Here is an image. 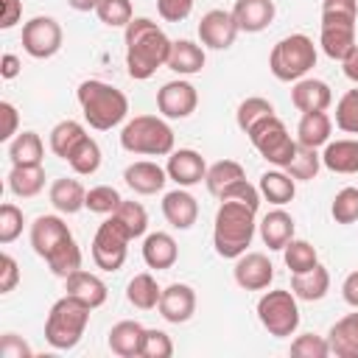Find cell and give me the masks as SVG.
Here are the masks:
<instances>
[{
    "label": "cell",
    "instance_id": "obj_1",
    "mask_svg": "<svg viewBox=\"0 0 358 358\" xmlns=\"http://www.w3.org/2000/svg\"><path fill=\"white\" fill-rule=\"evenodd\" d=\"M123 36H126V70L134 81H145L159 67L168 64V53L173 42L154 20L134 17L123 28Z\"/></svg>",
    "mask_w": 358,
    "mask_h": 358
},
{
    "label": "cell",
    "instance_id": "obj_2",
    "mask_svg": "<svg viewBox=\"0 0 358 358\" xmlns=\"http://www.w3.org/2000/svg\"><path fill=\"white\" fill-rule=\"evenodd\" d=\"M257 229V207L238 201V199H221L213 221V246L218 257L235 260L241 257L255 238Z\"/></svg>",
    "mask_w": 358,
    "mask_h": 358
},
{
    "label": "cell",
    "instance_id": "obj_3",
    "mask_svg": "<svg viewBox=\"0 0 358 358\" xmlns=\"http://www.w3.org/2000/svg\"><path fill=\"white\" fill-rule=\"evenodd\" d=\"M76 101L84 112V120L98 131H109V129L120 126L129 115V98L123 95V90H117L101 78L81 81L76 90Z\"/></svg>",
    "mask_w": 358,
    "mask_h": 358
},
{
    "label": "cell",
    "instance_id": "obj_4",
    "mask_svg": "<svg viewBox=\"0 0 358 358\" xmlns=\"http://www.w3.org/2000/svg\"><path fill=\"white\" fill-rule=\"evenodd\" d=\"M90 310H92L90 305H84L70 294L56 299L45 319V341L53 350H73L84 338V330L90 324Z\"/></svg>",
    "mask_w": 358,
    "mask_h": 358
},
{
    "label": "cell",
    "instance_id": "obj_5",
    "mask_svg": "<svg viewBox=\"0 0 358 358\" xmlns=\"http://www.w3.org/2000/svg\"><path fill=\"white\" fill-rule=\"evenodd\" d=\"M120 145L137 157H168L173 151V129L159 115H134L120 131Z\"/></svg>",
    "mask_w": 358,
    "mask_h": 358
},
{
    "label": "cell",
    "instance_id": "obj_6",
    "mask_svg": "<svg viewBox=\"0 0 358 358\" xmlns=\"http://www.w3.org/2000/svg\"><path fill=\"white\" fill-rule=\"evenodd\" d=\"M316 67V45L305 34L282 36L268 53V70L277 81H299Z\"/></svg>",
    "mask_w": 358,
    "mask_h": 358
},
{
    "label": "cell",
    "instance_id": "obj_7",
    "mask_svg": "<svg viewBox=\"0 0 358 358\" xmlns=\"http://www.w3.org/2000/svg\"><path fill=\"white\" fill-rule=\"evenodd\" d=\"M257 319L274 338H288L299 327V299L291 288L266 291L257 299Z\"/></svg>",
    "mask_w": 358,
    "mask_h": 358
},
{
    "label": "cell",
    "instance_id": "obj_8",
    "mask_svg": "<svg viewBox=\"0 0 358 358\" xmlns=\"http://www.w3.org/2000/svg\"><path fill=\"white\" fill-rule=\"evenodd\" d=\"M246 137L252 140L255 151H257L268 165H274V168H285V165L294 159L296 148H299V143L288 134L285 123H282L277 115L260 120Z\"/></svg>",
    "mask_w": 358,
    "mask_h": 358
},
{
    "label": "cell",
    "instance_id": "obj_9",
    "mask_svg": "<svg viewBox=\"0 0 358 358\" xmlns=\"http://www.w3.org/2000/svg\"><path fill=\"white\" fill-rule=\"evenodd\" d=\"M129 243H131V235L123 229V224L115 215H109L95 229V238H92L95 266L103 268V271H120L123 263H126V255H129Z\"/></svg>",
    "mask_w": 358,
    "mask_h": 358
},
{
    "label": "cell",
    "instance_id": "obj_10",
    "mask_svg": "<svg viewBox=\"0 0 358 358\" xmlns=\"http://www.w3.org/2000/svg\"><path fill=\"white\" fill-rule=\"evenodd\" d=\"M62 42H64V34H62V25L53 20V17H31L25 25H22V50L31 56V59H50L62 50Z\"/></svg>",
    "mask_w": 358,
    "mask_h": 358
},
{
    "label": "cell",
    "instance_id": "obj_11",
    "mask_svg": "<svg viewBox=\"0 0 358 358\" xmlns=\"http://www.w3.org/2000/svg\"><path fill=\"white\" fill-rule=\"evenodd\" d=\"M196 106H199V92L185 78L168 81L157 90V109L168 120H185L196 112Z\"/></svg>",
    "mask_w": 358,
    "mask_h": 358
},
{
    "label": "cell",
    "instance_id": "obj_12",
    "mask_svg": "<svg viewBox=\"0 0 358 358\" xmlns=\"http://www.w3.org/2000/svg\"><path fill=\"white\" fill-rule=\"evenodd\" d=\"M241 28L232 17V11L227 8H210L201 20H199V39L204 48L210 50H227L235 45Z\"/></svg>",
    "mask_w": 358,
    "mask_h": 358
},
{
    "label": "cell",
    "instance_id": "obj_13",
    "mask_svg": "<svg viewBox=\"0 0 358 358\" xmlns=\"http://www.w3.org/2000/svg\"><path fill=\"white\" fill-rule=\"evenodd\" d=\"M232 277L243 291H266L274 280V266L263 252H243L235 257Z\"/></svg>",
    "mask_w": 358,
    "mask_h": 358
},
{
    "label": "cell",
    "instance_id": "obj_14",
    "mask_svg": "<svg viewBox=\"0 0 358 358\" xmlns=\"http://www.w3.org/2000/svg\"><path fill=\"white\" fill-rule=\"evenodd\" d=\"M165 171H168V179L176 182V187H193V185L204 182L207 162H204V157L196 148H179V151L173 148L168 154Z\"/></svg>",
    "mask_w": 358,
    "mask_h": 358
},
{
    "label": "cell",
    "instance_id": "obj_15",
    "mask_svg": "<svg viewBox=\"0 0 358 358\" xmlns=\"http://www.w3.org/2000/svg\"><path fill=\"white\" fill-rule=\"evenodd\" d=\"M73 238V232H70V227L64 224V218L62 215H39V218H34V224H31V246H34V252L45 260L48 255H53L64 241H70Z\"/></svg>",
    "mask_w": 358,
    "mask_h": 358
},
{
    "label": "cell",
    "instance_id": "obj_16",
    "mask_svg": "<svg viewBox=\"0 0 358 358\" xmlns=\"http://www.w3.org/2000/svg\"><path fill=\"white\" fill-rule=\"evenodd\" d=\"M159 316L171 324H185L193 313H196V291L187 282H171L168 288H162L159 305H157Z\"/></svg>",
    "mask_w": 358,
    "mask_h": 358
},
{
    "label": "cell",
    "instance_id": "obj_17",
    "mask_svg": "<svg viewBox=\"0 0 358 358\" xmlns=\"http://www.w3.org/2000/svg\"><path fill=\"white\" fill-rule=\"evenodd\" d=\"M123 182H126L134 193H140V196H154V193H159V190L165 187L168 171H165L162 165L151 162V159H137V162L126 165Z\"/></svg>",
    "mask_w": 358,
    "mask_h": 358
},
{
    "label": "cell",
    "instance_id": "obj_18",
    "mask_svg": "<svg viewBox=\"0 0 358 358\" xmlns=\"http://www.w3.org/2000/svg\"><path fill=\"white\" fill-rule=\"evenodd\" d=\"M291 103L299 112H327V106L333 103V90L327 87V81L305 76L291 87Z\"/></svg>",
    "mask_w": 358,
    "mask_h": 358
},
{
    "label": "cell",
    "instance_id": "obj_19",
    "mask_svg": "<svg viewBox=\"0 0 358 358\" xmlns=\"http://www.w3.org/2000/svg\"><path fill=\"white\" fill-rule=\"evenodd\" d=\"M274 0H235L232 17L243 34H260L274 22Z\"/></svg>",
    "mask_w": 358,
    "mask_h": 358
},
{
    "label": "cell",
    "instance_id": "obj_20",
    "mask_svg": "<svg viewBox=\"0 0 358 358\" xmlns=\"http://www.w3.org/2000/svg\"><path fill=\"white\" fill-rule=\"evenodd\" d=\"M162 215L173 229H190L199 218V201L187 187H176L162 196Z\"/></svg>",
    "mask_w": 358,
    "mask_h": 358
},
{
    "label": "cell",
    "instance_id": "obj_21",
    "mask_svg": "<svg viewBox=\"0 0 358 358\" xmlns=\"http://www.w3.org/2000/svg\"><path fill=\"white\" fill-rule=\"evenodd\" d=\"M64 294H70V296L81 299V302H84V305H90L92 310H95V308H101V305L106 302V296H109L106 282H103L98 274L84 271V268L73 271V274L64 280Z\"/></svg>",
    "mask_w": 358,
    "mask_h": 358
},
{
    "label": "cell",
    "instance_id": "obj_22",
    "mask_svg": "<svg viewBox=\"0 0 358 358\" xmlns=\"http://www.w3.org/2000/svg\"><path fill=\"white\" fill-rule=\"evenodd\" d=\"M143 336H145V327L134 319H123L117 322L112 330H109V350L120 358H143Z\"/></svg>",
    "mask_w": 358,
    "mask_h": 358
},
{
    "label": "cell",
    "instance_id": "obj_23",
    "mask_svg": "<svg viewBox=\"0 0 358 358\" xmlns=\"http://www.w3.org/2000/svg\"><path fill=\"white\" fill-rule=\"evenodd\" d=\"M143 260L154 271H165L179 260V246L168 232H148L143 238Z\"/></svg>",
    "mask_w": 358,
    "mask_h": 358
},
{
    "label": "cell",
    "instance_id": "obj_24",
    "mask_svg": "<svg viewBox=\"0 0 358 358\" xmlns=\"http://www.w3.org/2000/svg\"><path fill=\"white\" fill-rule=\"evenodd\" d=\"M257 229H260L263 243H266L271 252H282L285 243L294 238V218H291V213H285L282 207H277V210H268V213L260 218Z\"/></svg>",
    "mask_w": 358,
    "mask_h": 358
},
{
    "label": "cell",
    "instance_id": "obj_25",
    "mask_svg": "<svg viewBox=\"0 0 358 358\" xmlns=\"http://www.w3.org/2000/svg\"><path fill=\"white\" fill-rule=\"evenodd\" d=\"M327 347H330V355H336V358H358V308H355V313L341 316L330 327Z\"/></svg>",
    "mask_w": 358,
    "mask_h": 358
},
{
    "label": "cell",
    "instance_id": "obj_26",
    "mask_svg": "<svg viewBox=\"0 0 358 358\" xmlns=\"http://www.w3.org/2000/svg\"><path fill=\"white\" fill-rule=\"evenodd\" d=\"M48 199H50L53 210L62 213V215H76L78 210L87 207V190H84V185L78 179H67V176H62V179H56L50 185Z\"/></svg>",
    "mask_w": 358,
    "mask_h": 358
},
{
    "label": "cell",
    "instance_id": "obj_27",
    "mask_svg": "<svg viewBox=\"0 0 358 358\" xmlns=\"http://www.w3.org/2000/svg\"><path fill=\"white\" fill-rule=\"evenodd\" d=\"M322 165L333 173H358V140L355 137L330 140L322 151Z\"/></svg>",
    "mask_w": 358,
    "mask_h": 358
},
{
    "label": "cell",
    "instance_id": "obj_28",
    "mask_svg": "<svg viewBox=\"0 0 358 358\" xmlns=\"http://www.w3.org/2000/svg\"><path fill=\"white\" fill-rule=\"evenodd\" d=\"M291 291L296 299L302 302H319L327 296L330 291V271L316 263L310 271H302V274H291Z\"/></svg>",
    "mask_w": 358,
    "mask_h": 358
},
{
    "label": "cell",
    "instance_id": "obj_29",
    "mask_svg": "<svg viewBox=\"0 0 358 358\" xmlns=\"http://www.w3.org/2000/svg\"><path fill=\"white\" fill-rule=\"evenodd\" d=\"M204 62H207V56H204V48L201 45H196L190 39H176L171 45V53H168V64L165 67L173 70V73H179V76H196V73L204 70Z\"/></svg>",
    "mask_w": 358,
    "mask_h": 358
},
{
    "label": "cell",
    "instance_id": "obj_30",
    "mask_svg": "<svg viewBox=\"0 0 358 358\" xmlns=\"http://www.w3.org/2000/svg\"><path fill=\"white\" fill-rule=\"evenodd\" d=\"M257 190H260V196H263L268 204L282 207V204L294 201V196H296V179H294L288 171L274 168V171H266V173L260 176Z\"/></svg>",
    "mask_w": 358,
    "mask_h": 358
},
{
    "label": "cell",
    "instance_id": "obj_31",
    "mask_svg": "<svg viewBox=\"0 0 358 358\" xmlns=\"http://www.w3.org/2000/svg\"><path fill=\"white\" fill-rule=\"evenodd\" d=\"M330 131H333V117L327 112H302L296 126V143L308 148H319L330 143Z\"/></svg>",
    "mask_w": 358,
    "mask_h": 358
},
{
    "label": "cell",
    "instance_id": "obj_32",
    "mask_svg": "<svg viewBox=\"0 0 358 358\" xmlns=\"http://www.w3.org/2000/svg\"><path fill=\"white\" fill-rule=\"evenodd\" d=\"M45 187V168L42 165H11L8 171V190L17 199H34Z\"/></svg>",
    "mask_w": 358,
    "mask_h": 358
},
{
    "label": "cell",
    "instance_id": "obj_33",
    "mask_svg": "<svg viewBox=\"0 0 358 358\" xmlns=\"http://www.w3.org/2000/svg\"><path fill=\"white\" fill-rule=\"evenodd\" d=\"M319 45L324 56L341 62L358 42H355V25H322L319 31Z\"/></svg>",
    "mask_w": 358,
    "mask_h": 358
},
{
    "label": "cell",
    "instance_id": "obj_34",
    "mask_svg": "<svg viewBox=\"0 0 358 358\" xmlns=\"http://www.w3.org/2000/svg\"><path fill=\"white\" fill-rule=\"evenodd\" d=\"M8 159L11 165H42L45 159V143L36 131H20L8 143Z\"/></svg>",
    "mask_w": 358,
    "mask_h": 358
},
{
    "label": "cell",
    "instance_id": "obj_35",
    "mask_svg": "<svg viewBox=\"0 0 358 358\" xmlns=\"http://www.w3.org/2000/svg\"><path fill=\"white\" fill-rule=\"evenodd\" d=\"M159 296H162V288L157 285L154 274H148V271L134 274V277L129 280V285H126V299H129L137 310H151V308H157V305H159Z\"/></svg>",
    "mask_w": 358,
    "mask_h": 358
},
{
    "label": "cell",
    "instance_id": "obj_36",
    "mask_svg": "<svg viewBox=\"0 0 358 358\" xmlns=\"http://www.w3.org/2000/svg\"><path fill=\"white\" fill-rule=\"evenodd\" d=\"M241 179H246V171H243L241 162H235V159H218V162H213V165L207 168L204 185H207L210 196L218 199L229 185H235V182H241Z\"/></svg>",
    "mask_w": 358,
    "mask_h": 358
},
{
    "label": "cell",
    "instance_id": "obj_37",
    "mask_svg": "<svg viewBox=\"0 0 358 358\" xmlns=\"http://www.w3.org/2000/svg\"><path fill=\"white\" fill-rule=\"evenodd\" d=\"M78 176H92L98 168H101V145L90 137V134H84L78 143H76V148L67 154V159H64Z\"/></svg>",
    "mask_w": 358,
    "mask_h": 358
},
{
    "label": "cell",
    "instance_id": "obj_38",
    "mask_svg": "<svg viewBox=\"0 0 358 358\" xmlns=\"http://www.w3.org/2000/svg\"><path fill=\"white\" fill-rule=\"evenodd\" d=\"M274 115V103L268 98H260V95H249L238 103V112H235V123L243 134H249L260 120L271 117Z\"/></svg>",
    "mask_w": 358,
    "mask_h": 358
},
{
    "label": "cell",
    "instance_id": "obj_39",
    "mask_svg": "<svg viewBox=\"0 0 358 358\" xmlns=\"http://www.w3.org/2000/svg\"><path fill=\"white\" fill-rule=\"evenodd\" d=\"M87 134V129L78 123V120H59L53 129H50V151L59 157V159H67V154L76 148V143Z\"/></svg>",
    "mask_w": 358,
    "mask_h": 358
},
{
    "label": "cell",
    "instance_id": "obj_40",
    "mask_svg": "<svg viewBox=\"0 0 358 358\" xmlns=\"http://www.w3.org/2000/svg\"><path fill=\"white\" fill-rule=\"evenodd\" d=\"M282 260H285L291 274H302V271H310L319 263V255H316L313 243H308L302 238H291L282 249Z\"/></svg>",
    "mask_w": 358,
    "mask_h": 358
},
{
    "label": "cell",
    "instance_id": "obj_41",
    "mask_svg": "<svg viewBox=\"0 0 358 358\" xmlns=\"http://www.w3.org/2000/svg\"><path fill=\"white\" fill-rule=\"evenodd\" d=\"M45 263H48L50 274H56V277H62V280H67L73 271H78V268H81V249H78L76 238L64 241L53 255L45 257Z\"/></svg>",
    "mask_w": 358,
    "mask_h": 358
},
{
    "label": "cell",
    "instance_id": "obj_42",
    "mask_svg": "<svg viewBox=\"0 0 358 358\" xmlns=\"http://www.w3.org/2000/svg\"><path fill=\"white\" fill-rule=\"evenodd\" d=\"M319 168H322V154H319L316 148L299 145V148H296V154H294V159H291L282 171H288L296 182H310V179H316Z\"/></svg>",
    "mask_w": 358,
    "mask_h": 358
},
{
    "label": "cell",
    "instance_id": "obj_43",
    "mask_svg": "<svg viewBox=\"0 0 358 358\" xmlns=\"http://www.w3.org/2000/svg\"><path fill=\"white\" fill-rule=\"evenodd\" d=\"M112 215L123 224V229L131 235V241H134V238H143L145 229H148V213H145V207H143L140 201H126V199H123Z\"/></svg>",
    "mask_w": 358,
    "mask_h": 358
},
{
    "label": "cell",
    "instance_id": "obj_44",
    "mask_svg": "<svg viewBox=\"0 0 358 358\" xmlns=\"http://www.w3.org/2000/svg\"><path fill=\"white\" fill-rule=\"evenodd\" d=\"M95 14L106 28H126L134 20L131 0H101Z\"/></svg>",
    "mask_w": 358,
    "mask_h": 358
},
{
    "label": "cell",
    "instance_id": "obj_45",
    "mask_svg": "<svg viewBox=\"0 0 358 358\" xmlns=\"http://www.w3.org/2000/svg\"><path fill=\"white\" fill-rule=\"evenodd\" d=\"M358 0H322V25H355Z\"/></svg>",
    "mask_w": 358,
    "mask_h": 358
},
{
    "label": "cell",
    "instance_id": "obj_46",
    "mask_svg": "<svg viewBox=\"0 0 358 358\" xmlns=\"http://www.w3.org/2000/svg\"><path fill=\"white\" fill-rule=\"evenodd\" d=\"M120 201H123V196L112 185H95L87 190V210L95 215H112Z\"/></svg>",
    "mask_w": 358,
    "mask_h": 358
},
{
    "label": "cell",
    "instance_id": "obj_47",
    "mask_svg": "<svg viewBox=\"0 0 358 358\" xmlns=\"http://www.w3.org/2000/svg\"><path fill=\"white\" fill-rule=\"evenodd\" d=\"M330 215L336 224H355L358 221V187H341L333 196Z\"/></svg>",
    "mask_w": 358,
    "mask_h": 358
},
{
    "label": "cell",
    "instance_id": "obj_48",
    "mask_svg": "<svg viewBox=\"0 0 358 358\" xmlns=\"http://www.w3.org/2000/svg\"><path fill=\"white\" fill-rule=\"evenodd\" d=\"M336 126L344 134H358V87L347 90L336 103Z\"/></svg>",
    "mask_w": 358,
    "mask_h": 358
},
{
    "label": "cell",
    "instance_id": "obj_49",
    "mask_svg": "<svg viewBox=\"0 0 358 358\" xmlns=\"http://www.w3.org/2000/svg\"><path fill=\"white\" fill-rule=\"evenodd\" d=\"M22 224H25L22 210H20L14 201H6V204L0 207V243L8 246L11 241H17V238L22 235Z\"/></svg>",
    "mask_w": 358,
    "mask_h": 358
},
{
    "label": "cell",
    "instance_id": "obj_50",
    "mask_svg": "<svg viewBox=\"0 0 358 358\" xmlns=\"http://www.w3.org/2000/svg\"><path fill=\"white\" fill-rule=\"evenodd\" d=\"M291 355L299 358H327L330 347H327V336H316V333H302L291 341Z\"/></svg>",
    "mask_w": 358,
    "mask_h": 358
},
{
    "label": "cell",
    "instance_id": "obj_51",
    "mask_svg": "<svg viewBox=\"0 0 358 358\" xmlns=\"http://www.w3.org/2000/svg\"><path fill=\"white\" fill-rule=\"evenodd\" d=\"M173 355V341L165 330L145 327L143 336V358H171Z\"/></svg>",
    "mask_w": 358,
    "mask_h": 358
},
{
    "label": "cell",
    "instance_id": "obj_52",
    "mask_svg": "<svg viewBox=\"0 0 358 358\" xmlns=\"http://www.w3.org/2000/svg\"><path fill=\"white\" fill-rule=\"evenodd\" d=\"M196 0H157V14L165 22H182L190 17Z\"/></svg>",
    "mask_w": 358,
    "mask_h": 358
},
{
    "label": "cell",
    "instance_id": "obj_53",
    "mask_svg": "<svg viewBox=\"0 0 358 358\" xmlns=\"http://www.w3.org/2000/svg\"><path fill=\"white\" fill-rule=\"evenodd\" d=\"M221 199H238V201H246V204H252V207H260V190L249 182V179H241V182H235V185H229L221 196H218V201Z\"/></svg>",
    "mask_w": 358,
    "mask_h": 358
},
{
    "label": "cell",
    "instance_id": "obj_54",
    "mask_svg": "<svg viewBox=\"0 0 358 358\" xmlns=\"http://www.w3.org/2000/svg\"><path fill=\"white\" fill-rule=\"evenodd\" d=\"M17 282H20V266L8 252H3L0 255V294H11Z\"/></svg>",
    "mask_w": 358,
    "mask_h": 358
},
{
    "label": "cell",
    "instance_id": "obj_55",
    "mask_svg": "<svg viewBox=\"0 0 358 358\" xmlns=\"http://www.w3.org/2000/svg\"><path fill=\"white\" fill-rule=\"evenodd\" d=\"M31 347L17 336V333H6L0 338V358H31Z\"/></svg>",
    "mask_w": 358,
    "mask_h": 358
},
{
    "label": "cell",
    "instance_id": "obj_56",
    "mask_svg": "<svg viewBox=\"0 0 358 358\" xmlns=\"http://www.w3.org/2000/svg\"><path fill=\"white\" fill-rule=\"evenodd\" d=\"M0 115H3V129H0V140L3 143H11L17 137V123H20V115H17V106L8 103V101H0Z\"/></svg>",
    "mask_w": 358,
    "mask_h": 358
},
{
    "label": "cell",
    "instance_id": "obj_57",
    "mask_svg": "<svg viewBox=\"0 0 358 358\" xmlns=\"http://www.w3.org/2000/svg\"><path fill=\"white\" fill-rule=\"evenodd\" d=\"M0 3H3L0 28L8 31V28H14V25L20 22V17H22V3H20V0H0Z\"/></svg>",
    "mask_w": 358,
    "mask_h": 358
},
{
    "label": "cell",
    "instance_id": "obj_58",
    "mask_svg": "<svg viewBox=\"0 0 358 358\" xmlns=\"http://www.w3.org/2000/svg\"><path fill=\"white\" fill-rule=\"evenodd\" d=\"M341 296H344V302H347L350 308H358V268L344 277V282H341Z\"/></svg>",
    "mask_w": 358,
    "mask_h": 358
},
{
    "label": "cell",
    "instance_id": "obj_59",
    "mask_svg": "<svg viewBox=\"0 0 358 358\" xmlns=\"http://www.w3.org/2000/svg\"><path fill=\"white\" fill-rule=\"evenodd\" d=\"M20 70H22V62H20L14 53H6L3 62H0V76H3L6 81H11V78L20 76Z\"/></svg>",
    "mask_w": 358,
    "mask_h": 358
},
{
    "label": "cell",
    "instance_id": "obj_60",
    "mask_svg": "<svg viewBox=\"0 0 358 358\" xmlns=\"http://www.w3.org/2000/svg\"><path fill=\"white\" fill-rule=\"evenodd\" d=\"M341 70H344V76H347L352 84H358V45L341 59Z\"/></svg>",
    "mask_w": 358,
    "mask_h": 358
},
{
    "label": "cell",
    "instance_id": "obj_61",
    "mask_svg": "<svg viewBox=\"0 0 358 358\" xmlns=\"http://www.w3.org/2000/svg\"><path fill=\"white\" fill-rule=\"evenodd\" d=\"M98 3H101V0H67V6L76 8V11H95Z\"/></svg>",
    "mask_w": 358,
    "mask_h": 358
}]
</instances>
